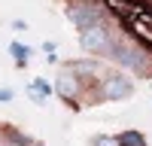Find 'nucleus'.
<instances>
[{
    "instance_id": "nucleus-1",
    "label": "nucleus",
    "mask_w": 152,
    "mask_h": 146,
    "mask_svg": "<svg viewBox=\"0 0 152 146\" xmlns=\"http://www.w3.org/2000/svg\"><path fill=\"white\" fill-rule=\"evenodd\" d=\"M104 3L122 18V24L137 43L152 49V3L146 0H104Z\"/></svg>"
},
{
    "instance_id": "nucleus-4",
    "label": "nucleus",
    "mask_w": 152,
    "mask_h": 146,
    "mask_svg": "<svg viewBox=\"0 0 152 146\" xmlns=\"http://www.w3.org/2000/svg\"><path fill=\"white\" fill-rule=\"evenodd\" d=\"M134 91V82L125 76V73H110V76L100 79V97L104 101H122Z\"/></svg>"
},
{
    "instance_id": "nucleus-8",
    "label": "nucleus",
    "mask_w": 152,
    "mask_h": 146,
    "mask_svg": "<svg viewBox=\"0 0 152 146\" xmlns=\"http://www.w3.org/2000/svg\"><path fill=\"white\" fill-rule=\"evenodd\" d=\"M91 146H119V134H97L91 137Z\"/></svg>"
},
{
    "instance_id": "nucleus-11",
    "label": "nucleus",
    "mask_w": 152,
    "mask_h": 146,
    "mask_svg": "<svg viewBox=\"0 0 152 146\" xmlns=\"http://www.w3.org/2000/svg\"><path fill=\"white\" fill-rule=\"evenodd\" d=\"M119 146H122V143H119Z\"/></svg>"
},
{
    "instance_id": "nucleus-3",
    "label": "nucleus",
    "mask_w": 152,
    "mask_h": 146,
    "mask_svg": "<svg viewBox=\"0 0 152 146\" xmlns=\"http://www.w3.org/2000/svg\"><path fill=\"white\" fill-rule=\"evenodd\" d=\"M67 18L82 31V28H91V24H104L107 9L97 3H73V6H67Z\"/></svg>"
},
{
    "instance_id": "nucleus-2",
    "label": "nucleus",
    "mask_w": 152,
    "mask_h": 146,
    "mask_svg": "<svg viewBox=\"0 0 152 146\" xmlns=\"http://www.w3.org/2000/svg\"><path fill=\"white\" fill-rule=\"evenodd\" d=\"M79 46L85 49V52H91V55H110L113 46H116V40H113V34H110L107 24H91V28L79 31Z\"/></svg>"
},
{
    "instance_id": "nucleus-7",
    "label": "nucleus",
    "mask_w": 152,
    "mask_h": 146,
    "mask_svg": "<svg viewBox=\"0 0 152 146\" xmlns=\"http://www.w3.org/2000/svg\"><path fill=\"white\" fill-rule=\"evenodd\" d=\"M9 52L15 55V64H18V67H24V64H28V58L34 55L31 49H28V46H21V43H12V46H9Z\"/></svg>"
},
{
    "instance_id": "nucleus-10",
    "label": "nucleus",
    "mask_w": 152,
    "mask_h": 146,
    "mask_svg": "<svg viewBox=\"0 0 152 146\" xmlns=\"http://www.w3.org/2000/svg\"><path fill=\"white\" fill-rule=\"evenodd\" d=\"M34 146H43V143H34Z\"/></svg>"
},
{
    "instance_id": "nucleus-9",
    "label": "nucleus",
    "mask_w": 152,
    "mask_h": 146,
    "mask_svg": "<svg viewBox=\"0 0 152 146\" xmlns=\"http://www.w3.org/2000/svg\"><path fill=\"white\" fill-rule=\"evenodd\" d=\"M12 97H15L12 88H0V101H12Z\"/></svg>"
},
{
    "instance_id": "nucleus-5",
    "label": "nucleus",
    "mask_w": 152,
    "mask_h": 146,
    "mask_svg": "<svg viewBox=\"0 0 152 146\" xmlns=\"http://www.w3.org/2000/svg\"><path fill=\"white\" fill-rule=\"evenodd\" d=\"M52 88H55V94L58 97H64V101H79V91H82V82H79V76H76V73L73 70H61L58 73V76H55V85H52Z\"/></svg>"
},
{
    "instance_id": "nucleus-6",
    "label": "nucleus",
    "mask_w": 152,
    "mask_h": 146,
    "mask_svg": "<svg viewBox=\"0 0 152 146\" xmlns=\"http://www.w3.org/2000/svg\"><path fill=\"white\" fill-rule=\"evenodd\" d=\"M110 58H113V61H119V64H122V67H128V70H143V67H146V55L140 52V49H131V46H122V43L113 46Z\"/></svg>"
}]
</instances>
